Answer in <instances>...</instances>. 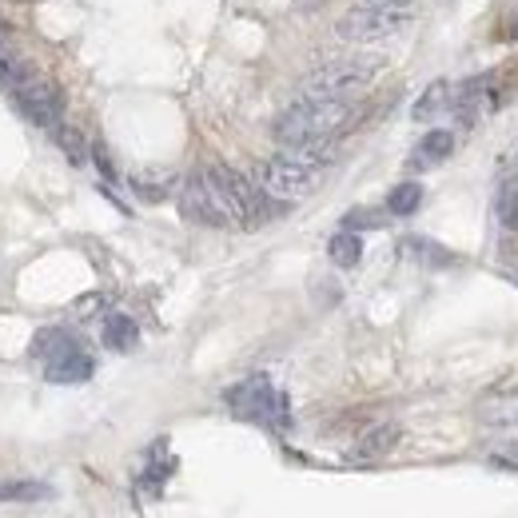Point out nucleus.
Wrapping results in <instances>:
<instances>
[{
    "mask_svg": "<svg viewBox=\"0 0 518 518\" xmlns=\"http://www.w3.org/2000/svg\"><path fill=\"white\" fill-rule=\"evenodd\" d=\"M371 76H375L371 60H335L307 76L303 96L307 100H351L371 84Z\"/></svg>",
    "mask_w": 518,
    "mask_h": 518,
    "instance_id": "nucleus-5",
    "label": "nucleus"
},
{
    "mask_svg": "<svg viewBox=\"0 0 518 518\" xmlns=\"http://www.w3.org/2000/svg\"><path fill=\"white\" fill-rule=\"evenodd\" d=\"M80 339H72L68 331H60V327H48V331H36V339H32V355L40 359V363H52L56 355H64V351H72Z\"/></svg>",
    "mask_w": 518,
    "mask_h": 518,
    "instance_id": "nucleus-16",
    "label": "nucleus"
},
{
    "mask_svg": "<svg viewBox=\"0 0 518 518\" xmlns=\"http://www.w3.org/2000/svg\"><path fill=\"white\" fill-rule=\"evenodd\" d=\"M451 152H455V136H451L447 128H435V132H427V136L419 140V148H415V156H411V168H415V172H419V168H435V164H443Z\"/></svg>",
    "mask_w": 518,
    "mask_h": 518,
    "instance_id": "nucleus-11",
    "label": "nucleus"
},
{
    "mask_svg": "<svg viewBox=\"0 0 518 518\" xmlns=\"http://www.w3.org/2000/svg\"><path fill=\"white\" fill-rule=\"evenodd\" d=\"M355 108L351 100H299L291 104L279 120H275V140L283 148H299V144H311V140H323V136H335L351 124Z\"/></svg>",
    "mask_w": 518,
    "mask_h": 518,
    "instance_id": "nucleus-1",
    "label": "nucleus"
},
{
    "mask_svg": "<svg viewBox=\"0 0 518 518\" xmlns=\"http://www.w3.org/2000/svg\"><path fill=\"white\" fill-rule=\"evenodd\" d=\"M12 100H16V108L36 124V128H56L60 124V112H64V96H60V88L48 80V76H40V72H24L12 88Z\"/></svg>",
    "mask_w": 518,
    "mask_h": 518,
    "instance_id": "nucleus-7",
    "label": "nucleus"
},
{
    "mask_svg": "<svg viewBox=\"0 0 518 518\" xmlns=\"http://www.w3.org/2000/svg\"><path fill=\"white\" fill-rule=\"evenodd\" d=\"M451 104H455V88H451V80H431V84H427V92L415 100L411 116H415L419 124H427V120H435L439 112H447Z\"/></svg>",
    "mask_w": 518,
    "mask_h": 518,
    "instance_id": "nucleus-12",
    "label": "nucleus"
},
{
    "mask_svg": "<svg viewBox=\"0 0 518 518\" xmlns=\"http://www.w3.org/2000/svg\"><path fill=\"white\" fill-rule=\"evenodd\" d=\"M0 32H4V20H0Z\"/></svg>",
    "mask_w": 518,
    "mask_h": 518,
    "instance_id": "nucleus-27",
    "label": "nucleus"
},
{
    "mask_svg": "<svg viewBox=\"0 0 518 518\" xmlns=\"http://www.w3.org/2000/svg\"><path fill=\"white\" fill-rule=\"evenodd\" d=\"M180 212L192 224H204V228H228L232 224V216H228V208H224V200H220L208 168L196 172V176H188V184L180 192Z\"/></svg>",
    "mask_w": 518,
    "mask_h": 518,
    "instance_id": "nucleus-8",
    "label": "nucleus"
},
{
    "mask_svg": "<svg viewBox=\"0 0 518 518\" xmlns=\"http://www.w3.org/2000/svg\"><path fill=\"white\" fill-rule=\"evenodd\" d=\"M40 499H52L48 483H4L0 487V503H40Z\"/></svg>",
    "mask_w": 518,
    "mask_h": 518,
    "instance_id": "nucleus-19",
    "label": "nucleus"
},
{
    "mask_svg": "<svg viewBox=\"0 0 518 518\" xmlns=\"http://www.w3.org/2000/svg\"><path fill=\"white\" fill-rule=\"evenodd\" d=\"M479 419L483 423H495V427L518 423V391H495V395H487L479 403Z\"/></svg>",
    "mask_w": 518,
    "mask_h": 518,
    "instance_id": "nucleus-14",
    "label": "nucleus"
},
{
    "mask_svg": "<svg viewBox=\"0 0 518 518\" xmlns=\"http://www.w3.org/2000/svg\"><path fill=\"white\" fill-rule=\"evenodd\" d=\"M327 256L335 267H355L359 259H363V240L355 236V232H339V236H331V244H327Z\"/></svg>",
    "mask_w": 518,
    "mask_h": 518,
    "instance_id": "nucleus-17",
    "label": "nucleus"
},
{
    "mask_svg": "<svg viewBox=\"0 0 518 518\" xmlns=\"http://www.w3.org/2000/svg\"><path fill=\"white\" fill-rule=\"evenodd\" d=\"M419 204H423V188H419L415 180L395 184V188H391V196H387V212H391V216H415V212H419Z\"/></svg>",
    "mask_w": 518,
    "mask_h": 518,
    "instance_id": "nucleus-18",
    "label": "nucleus"
},
{
    "mask_svg": "<svg viewBox=\"0 0 518 518\" xmlns=\"http://www.w3.org/2000/svg\"><path fill=\"white\" fill-rule=\"evenodd\" d=\"M136 343H140V327H136V319H132V315L112 311V315L104 319V347H112V351H132Z\"/></svg>",
    "mask_w": 518,
    "mask_h": 518,
    "instance_id": "nucleus-13",
    "label": "nucleus"
},
{
    "mask_svg": "<svg viewBox=\"0 0 518 518\" xmlns=\"http://www.w3.org/2000/svg\"><path fill=\"white\" fill-rule=\"evenodd\" d=\"M363 4H407V0H363Z\"/></svg>",
    "mask_w": 518,
    "mask_h": 518,
    "instance_id": "nucleus-26",
    "label": "nucleus"
},
{
    "mask_svg": "<svg viewBox=\"0 0 518 518\" xmlns=\"http://www.w3.org/2000/svg\"><path fill=\"white\" fill-rule=\"evenodd\" d=\"M499 216H503L507 228H515L518 232V180L515 184H507V192H503V200H499Z\"/></svg>",
    "mask_w": 518,
    "mask_h": 518,
    "instance_id": "nucleus-23",
    "label": "nucleus"
},
{
    "mask_svg": "<svg viewBox=\"0 0 518 518\" xmlns=\"http://www.w3.org/2000/svg\"><path fill=\"white\" fill-rule=\"evenodd\" d=\"M387 216H391V212L355 208V212H347V216H343V228H347V232H359V228H383V224H387Z\"/></svg>",
    "mask_w": 518,
    "mask_h": 518,
    "instance_id": "nucleus-22",
    "label": "nucleus"
},
{
    "mask_svg": "<svg viewBox=\"0 0 518 518\" xmlns=\"http://www.w3.org/2000/svg\"><path fill=\"white\" fill-rule=\"evenodd\" d=\"M407 20H411V8L407 4H359V8H351V12L339 16L335 32L343 40L367 44V40H383V36L399 32Z\"/></svg>",
    "mask_w": 518,
    "mask_h": 518,
    "instance_id": "nucleus-6",
    "label": "nucleus"
},
{
    "mask_svg": "<svg viewBox=\"0 0 518 518\" xmlns=\"http://www.w3.org/2000/svg\"><path fill=\"white\" fill-rule=\"evenodd\" d=\"M399 439H403V427H399V423H379V427H371V431H367V435L355 443L351 459H355V463L383 459V455H391V451L399 447Z\"/></svg>",
    "mask_w": 518,
    "mask_h": 518,
    "instance_id": "nucleus-10",
    "label": "nucleus"
},
{
    "mask_svg": "<svg viewBox=\"0 0 518 518\" xmlns=\"http://www.w3.org/2000/svg\"><path fill=\"white\" fill-rule=\"evenodd\" d=\"M92 371H96V363H92V355L76 343L72 351H64V355H56L52 363H44V379L48 383H88L92 379Z\"/></svg>",
    "mask_w": 518,
    "mask_h": 518,
    "instance_id": "nucleus-9",
    "label": "nucleus"
},
{
    "mask_svg": "<svg viewBox=\"0 0 518 518\" xmlns=\"http://www.w3.org/2000/svg\"><path fill=\"white\" fill-rule=\"evenodd\" d=\"M503 36H507V40H515V44H518V12L511 16V24L503 28Z\"/></svg>",
    "mask_w": 518,
    "mask_h": 518,
    "instance_id": "nucleus-25",
    "label": "nucleus"
},
{
    "mask_svg": "<svg viewBox=\"0 0 518 518\" xmlns=\"http://www.w3.org/2000/svg\"><path fill=\"white\" fill-rule=\"evenodd\" d=\"M92 156H96V164H100V172H104L108 180H116V172H112V160H108V152H104V144H96V148H92Z\"/></svg>",
    "mask_w": 518,
    "mask_h": 518,
    "instance_id": "nucleus-24",
    "label": "nucleus"
},
{
    "mask_svg": "<svg viewBox=\"0 0 518 518\" xmlns=\"http://www.w3.org/2000/svg\"><path fill=\"white\" fill-rule=\"evenodd\" d=\"M224 403L232 407V415L259 423V427H287V399L271 387L267 375H252L236 387L224 391Z\"/></svg>",
    "mask_w": 518,
    "mask_h": 518,
    "instance_id": "nucleus-3",
    "label": "nucleus"
},
{
    "mask_svg": "<svg viewBox=\"0 0 518 518\" xmlns=\"http://www.w3.org/2000/svg\"><path fill=\"white\" fill-rule=\"evenodd\" d=\"M403 252H411V256L419 259V263H427V267L455 263V256H451L447 248H435V244H427V240H407V244H403Z\"/></svg>",
    "mask_w": 518,
    "mask_h": 518,
    "instance_id": "nucleus-21",
    "label": "nucleus"
},
{
    "mask_svg": "<svg viewBox=\"0 0 518 518\" xmlns=\"http://www.w3.org/2000/svg\"><path fill=\"white\" fill-rule=\"evenodd\" d=\"M256 184L275 204H299L319 188V168H311L295 156H275L256 168Z\"/></svg>",
    "mask_w": 518,
    "mask_h": 518,
    "instance_id": "nucleus-4",
    "label": "nucleus"
},
{
    "mask_svg": "<svg viewBox=\"0 0 518 518\" xmlns=\"http://www.w3.org/2000/svg\"><path fill=\"white\" fill-rule=\"evenodd\" d=\"M132 188H136V196H140V200L160 204V200H168V196H172L176 176H172V172H136V176H132Z\"/></svg>",
    "mask_w": 518,
    "mask_h": 518,
    "instance_id": "nucleus-15",
    "label": "nucleus"
},
{
    "mask_svg": "<svg viewBox=\"0 0 518 518\" xmlns=\"http://www.w3.org/2000/svg\"><path fill=\"white\" fill-rule=\"evenodd\" d=\"M52 132H56V144H60V152H64L72 164H84V160H88V144H84L80 128H72V124H56Z\"/></svg>",
    "mask_w": 518,
    "mask_h": 518,
    "instance_id": "nucleus-20",
    "label": "nucleus"
},
{
    "mask_svg": "<svg viewBox=\"0 0 518 518\" xmlns=\"http://www.w3.org/2000/svg\"><path fill=\"white\" fill-rule=\"evenodd\" d=\"M208 176H212V184H216V192H220V200H224L232 224H240V228H259V224H267L275 200H271L259 184H252V180L240 176V172H232L228 164H212Z\"/></svg>",
    "mask_w": 518,
    "mask_h": 518,
    "instance_id": "nucleus-2",
    "label": "nucleus"
}]
</instances>
